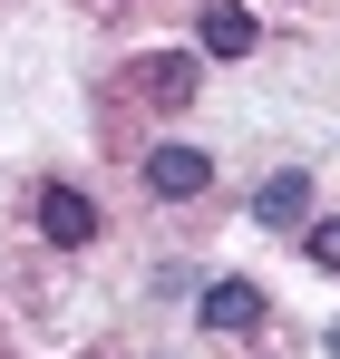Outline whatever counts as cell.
Masks as SVG:
<instances>
[{
	"instance_id": "obj_1",
	"label": "cell",
	"mask_w": 340,
	"mask_h": 359,
	"mask_svg": "<svg viewBox=\"0 0 340 359\" xmlns=\"http://www.w3.org/2000/svg\"><path fill=\"white\" fill-rule=\"evenodd\" d=\"M204 184H214V156L204 146H156L146 156V194H166V204H195Z\"/></svg>"
},
{
	"instance_id": "obj_2",
	"label": "cell",
	"mask_w": 340,
	"mask_h": 359,
	"mask_svg": "<svg viewBox=\"0 0 340 359\" xmlns=\"http://www.w3.org/2000/svg\"><path fill=\"white\" fill-rule=\"evenodd\" d=\"M39 233L58 252H78V243H98V204L78 194V184H39Z\"/></svg>"
},
{
	"instance_id": "obj_3",
	"label": "cell",
	"mask_w": 340,
	"mask_h": 359,
	"mask_svg": "<svg viewBox=\"0 0 340 359\" xmlns=\"http://www.w3.org/2000/svg\"><path fill=\"white\" fill-rule=\"evenodd\" d=\"M253 224H273V233H292V224H311V175L301 165H282V175L253 184Z\"/></svg>"
},
{
	"instance_id": "obj_4",
	"label": "cell",
	"mask_w": 340,
	"mask_h": 359,
	"mask_svg": "<svg viewBox=\"0 0 340 359\" xmlns=\"http://www.w3.org/2000/svg\"><path fill=\"white\" fill-rule=\"evenodd\" d=\"M195 39H204V59H253V10L243 0H204V20H195Z\"/></svg>"
},
{
	"instance_id": "obj_5",
	"label": "cell",
	"mask_w": 340,
	"mask_h": 359,
	"mask_svg": "<svg viewBox=\"0 0 340 359\" xmlns=\"http://www.w3.org/2000/svg\"><path fill=\"white\" fill-rule=\"evenodd\" d=\"M136 78H146V97H156V107H195V88H204V68L185 59V49H156Z\"/></svg>"
},
{
	"instance_id": "obj_6",
	"label": "cell",
	"mask_w": 340,
	"mask_h": 359,
	"mask_svg": "<svg viewBox=\"0 0 340 359\" xmlns=\"http://www.w3.org/2000/svg\"><path fill=\"white\" fill-rule=\"evenodd\" d=\"M253 320H263L253 282H204V330H253Z\"/></svg>"
},
{
	"instance_id": "obj_7",
	"label": "cell",
	"mask_w": 340,
	"mask_h": 359,
	"mask_svg": "<svg viewBox=\"0 0 340 359\" xmlns=\"http://www.w3.org/2000/svg\"><path fill=\"white\" fill-rule=\"evenodd\" d=\"M301 252H311L321 272H340V214H311V224H301Z\"/></svg>"
}]
</instances>
